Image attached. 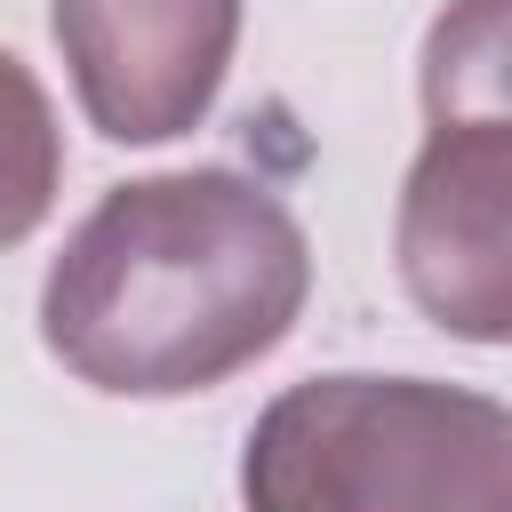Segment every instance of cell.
Wrapping results in <instances>:
<instances>
[{
	"label": "cell",
	"instance_id": "obj_1",
	"mask_svg": "<svg viewBox=\"0 0 512 512\" xmlns=\"http://www.w3.org/2000/svg\"><path fill=\"white\" fill-rule=\"evenodd\" d=\"M312 296V240L240 168L112 184L40 280V344L96 392L184 400L272 344Z\"/></svg>",
	"mask_w": 512,
	"mask_h": 512
},
{
	"label": "cell",
	"instance_id": "obj_4",
	"mask_svg": "<svg viewBox=\"0 0 512 512\" xmlns=\"http://www.w3.org/2000/svg\"><path fill=\"white\" fill-rule=\"evenodd\" d=\"M48 24L88 128L112 144L200 128L240 48V0H48Z\"/></svg>",
	"mask_w": 512,
	"mask_h": 512
},
{
	"label": "cell",
	"instance_id": "obj_6",
	"mask_svg": "<svg viewBox=\"0 0 512 512\" xmlns=\"http://www.w3.org/2000/svg\"><path fill=\"white\" fill-rule=\"evenodd\" d=\"M64 184V128L24 56L0 48V248L32 240Z\"/></svg>",
	"mask_w": 512,
	"mask_h": 512
},
{
	"label": "cell",
	"instance_id": "obj_3",
	"mask_svg": "<svg viewBox=\"0 0 512 512\" xmlns=\"http://www.w3.org/2000/svg\"><path fill=\"white\" fill-rule=\"evenodd\" d=\"M392 264L440 336L512 344V120H432L400 176Z\"/></svg>",
	"mask_w": 512,
	"mask_h": 512
},
{
	"label": "cell",
	"instance_id": "obj_5",
	"mask_svg": "<svg viewBox=\"0 0 512 512\" xmlns=\"http://www.w3.org/2000/svg\"><path fill=\"white\" fill-rule=\"evenodd\" d=\"M432 120H512V0H448L416 56Z\"/></svg>",
	"mask_w": 512,
	"mask_h": 512
},
{
	"label": "cell",
	"instance_id": "obj_2",
	"mask_svg": "<svg viewBox=\"0 0 512 512\" xmlns=\"http://www.w3.org/2000/svg\"><path fill=\"white\" fill-rule=\"evenodd\" d=\"M248 512H512V408L440 376H304L240 448Z\"/></svg>",
	"mask_w": 512,
	"mask_h": 512
}]
</instances>
